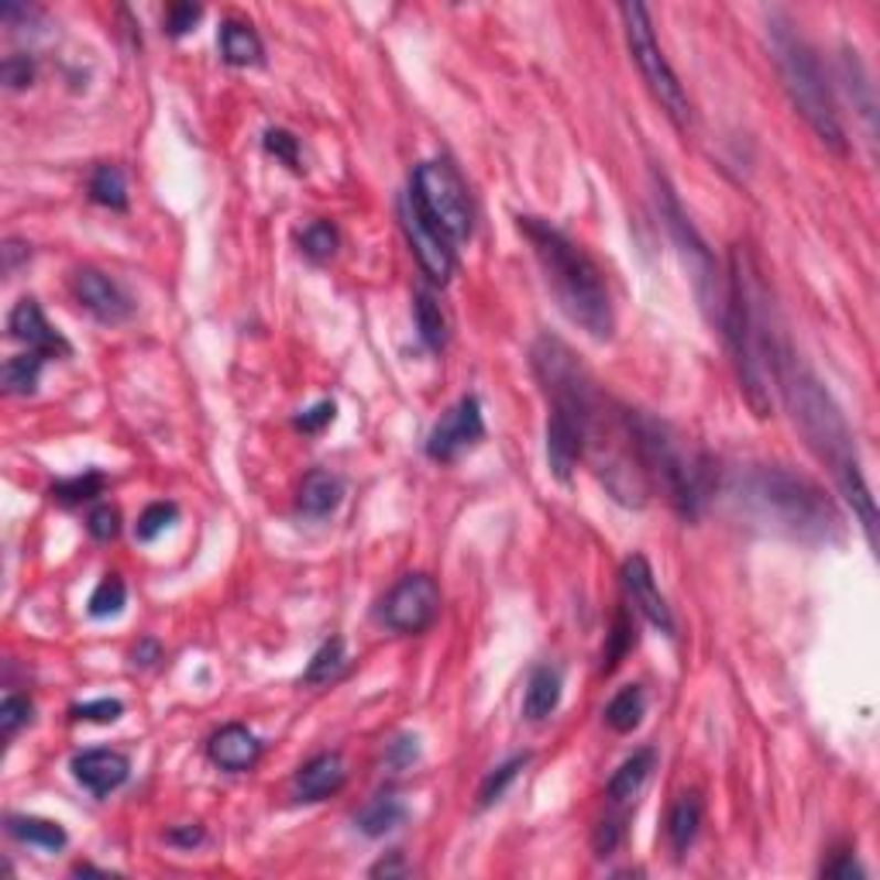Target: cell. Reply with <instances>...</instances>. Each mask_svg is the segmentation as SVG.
Instances as JSON below:
<instances>
[{"instance_id":"6da1fadb","label":"cell","mask_w":880,"mask_h":880,"mask_svg":"<svg viewBox=\"0 0 880 880\" xmlns=\"http://www.w3.org/2000/svg\"><path fill=\"white\" fill-rule=\"evenodd\" d=\"M516 224H520V234L530 241L543 276H548V286L554 289L558 307L568 314V320L579 324L589 338L609 341L616 330V314L609 286H605V276L595 265V258L548 221L516 218Z\"/></svg>"},{"instance_id":"7a4b0ae2","label":"cell","mask_w":880,"mask_h":880,"mask_svg":"<svg viewBox=\"0 0 880 880\" xmlns=\"http://www.w3.org/2000/svg\"><path fill=\"white\" fill-rule=\"evenodd\" d=\"M722 333L733 351L740 389L756 416H771V372L777 348L771 344V327L764 317V286L753 258L743 245L733 248V268L725 279V314Z\"/></svg>"},{"instance_id":"3957f363","label":"cell","mask_w":880,"mask_h":880,"mask_svg":"<svg viewBox=\"0 0 880 880\" xmlns=\"http://www.w3.org/2000/svg\"><path fill=\"white\" fill-rule=\"evenodd\" d=\"M736 499L774 530L798 540H829L839 530V516L829 496L815 481L787 468H750L736 478Z\"/></svg>"},{"instance_id":"277c9868","label":"cell","mask_w":880,"mask_h":880,"mask_svg":"<svg viewBox=\"0 0 880 880\" xmlns=\"http://www.w3.org/2000/svg\"><path fill=\"white\" fill-rule=\"evenodd\" d=\"M626 427L633 437V450L640 458V468L650 485H660L685 520H695L702 512L709 492H712V471L702 454H691L685 441L675 434L671 423H664L644 410H623Z\"/></svg>"},{"instance_id":"5b68a950","label":"cell","mask_w":880,"mask_h":880,"mask_svg":"<svg viewBox=\"0 0 880 880\" xmlns=\"http://www.w3.org/2000/svg\"><path fill=\"white\" fill-rule=\"evenodd\" d=\"M771 52H774L781 83L787 89V97H792L795 110L808 120V128L818 135V141H823L829 151L846 156L842 120H839L826 73H823V66H818V55L812 52V45L798 32H792V24L771 21Z\"/></svg>"},{"instance_id":"8992f818","label":"cell","mask_w":880,"mask_h":880,"mask_svg":"<svg viewBox=\"0 0 880 880\" xmlns=\"http://www.w3.org/2000/svg\"><path fill=\"white\" fill-rule=\"evenodd\" d=\"M774 379L784 392L787 410L795 416V427L805 434L808 447L818 458L829 462L836 475L849 465H857L854 437H849V427L839 406L829 400V392L818 385V379L808 369H802L784 348H777V358H774Z\"/></svg>"},{"instance_id":"52a82bcc","label":"cell","mask_w":880,"mask_h":880,"mask_svg":"<svg viewBox=\"0 0 880 880\" xmlns=\"http://www.w3.org/2000/svg\"><path fill=\"white\" fill-rule=\"evenodd\" d=\"M623 28H626V45L633 63L640 66V76L650 89V97L660 104V110L671 117V125L688 131L691 128V100L685 94V86L678 83V73L667 63V55L654 35V21L644 4H623L619 8Z\"/></svg>"},{"instance_id":"ba28073f","label":"cell","mask_w":880,"mask_h":880,"mask_svg":"<svg viewBox=\"0 0 880 880\" xmlns=\"http://www.w3.org/2000/svg\"><path fill=\"white\" fill-rule=\"evenodd\" d=\"M410 197L423 206V214H427L454 245H462V241L471 237V227H475L471 197H468L465 179L450 162H441V159L420 162L413 172Z\"/></svg>"},{"instance_id":"9c48e42d","label":"cell","mask_w":880,"mask_h":880,"mask_svg":"<svg viewBox=\"0 0 880 880\" xmlns=\"http://www.w3.org/2000/svg\"><path fill=\"white\" fill-rule=\"evenodd\" d=\"M660 187V218L671 231L675 245L681 252V262L688 265V276H691V286H695V296L702 303V310L712 324L722 327V314H725V283L719 279V268H715V258L709 252V245L702 241V234L695 231V224L685 218V210L675 197V190L667 183H657Z\"/></svg>"},{"instance_id":"30bf717a","label":"cell","mask_w":880,"mask_h":880,"mask_svg":"<svg viewBox=\"0 0 880 880\" xmlns=\"http://www.w3.org/2000/svg\"><path fill=\"white\" fill-rule=\"evenodd\" d=\"M441 616V589L431 574H406L396 585L389 589V595L379 605V619L385 629L416 636L427 633Z\"/></svg>"},{"instance_id":"8fae6325","label":"cell","mask_w":880,"mask_h":880,"mask_svg":"<svg viewBox=\"0 0 880 880\" xmlns=\"http://www.w3.org/2000/svg\"><path fill=\"white\" fill-rule=\"evenodd\" d=\"M400 218H403V231H406V241H410L420 268L427 272L434 283L444 286L454 276V241L427 214H423V206L410 193L403 197Z\"/></svg>"},{"instance_id":"7c38bea8","label":"cell","mask_w":880,"mask_h":880,"mask_svg":"<svg viewBox=\"0 0 880 880\" xmlns=\"http://www.w3.org/2000/svg\"><path fill=\"white\" fill-rule=\"evenodd\" d=\"M485 437V420H481V406L475 396H465L458 406H450L441 423L431 431L427 437V458L450 465L458 462L465 450H471L478 441Z\"/></svg>"},{"instance_id":"4fadbf2b","label":"cell","mask_w":880,"mask_h":880,"mask_svg":"<svg viewBox=\"0 0 880 880\" xmlns=\"http://www.w3.org/2000/svg\"><path fill=\"white\" fill-rule=\"evenodd\" d=\"M623 589H626V598L633 602V609L640 613L654 629H660L664 636L678 633L671 605H667V598L660 595V589L654 582V568L644 554H633L623 561Z\"/></svg>"},{"instance_id":"5bb4252c","label":"cell","mask_w":880,"mask_h":880,"mask_svg":"<svg viewBox=\"0 0 880 880\" xmlns=\"http://www.w3.org/2000/svg\"><path fill=\"white\" fill-rule=\"evenodd\" d=\"M70 289H73L79 307L86 314H94L100 324H120V320H128L135 310L128 293L100 268H76L73 279H70Z\"/></svg>"},{"instance_id":"9a60e30c","label":"cell","mask_w":880,"mask_h":880,"mask_svg":"<svg viewBox=\"0 0 880 880\" xmlns=\"http://www.w3.org/2000/svg\"><path fill=\"white\" fill-rule=\"evenodd\" d=\"M8 330H11L14 341H21L28 351L42 354L45 361L73 354L70 341L59 330H52V324L45 320V314H42V307L35 299H21L18 303V307L11 310V317H8Z\"/></svg>"},{"instance_id":"2e32d148","label":"cell","mask_w":880,"mask_h":880,"mask_svg":"<svg viewBox=\"0 0 880 880\" xmlns=\"http://www.w3.org/2000/svg\"><path fill=\"white\" fill-rule=\"evenodd\" d=\"M73 774L89 795L104 798L128 781L131 764H128V756L117 753V750H86V753L73 756Z\"/></svg>"},{"instance_id":"e0dca14e","label":"cell","mask_w":880,"mask_h":880,"mask_svg":"<svg viewBox=\"0 0 880 880\" xmlns=\"http://www.w3.org/2000/svg\"><path fill=\"white\" fill-rule=\"evenodd\" d=\"M344 781H348V767L341 761V753H320L296 771L293 798L296 802H324L330 795H338Z\"/></svg>"},{"instance_id":"ac0fdd59","label":"cell","mask_w":880,"mask_h":880,"mask_svg":"<svg viewBox=\"0 0 880 880\" xmlns=\"http://www.w3.org/2000/svg\"><path fill=\"white\" fill-rule=\"evenodd\" d=\"M206 753L210 761H214L221 771H231V774H241V771H252L262 756V743L255 740V733H248L245 725H224L206 743Z\"/></svg>"},{"instance_id":"d6986e66","label":"cell","mask_w":880,"mask_h":880,"mask_svg":"<svg viewBox=\"0 0 880 880\" xmlns=\"http://www.w3.org/2000/svg\"><path fill=\"white\" fill-rule=\"evenodd\" d=\"M341 499H344V481L327 468H314L299 485L296 506L307 520H327V516L341 506Z\"/></svg>"},{"instance_id":"ffe728a7","label":"cell","mask_w":880,"mask_h":880,"mask_svg":"<svg viewBox=\"0 0 880 880\" xmlns=\"http://www.w3.org/2000/svg\"><path fill=\"white\" fill-rule=\"evenodd\" d=\"M654 761H657V753L650 746L636 750L629 761H623V767L609 777V784H605V798H609L616 808L633 802L636 795H640V787L647 784V777L654 771Z\"/></svg>"},{"instance_id":"44dd1931","label":"cell","mask_w":880,"mask_h":880,"mask_svg":"<svg viewBox=\"0 0 880 880\" xmlns=\"http://www.w3.org/2000/svg\"><path fill=\"white\" fill-rule=\"evenodd\" d=\"M221 59L227 66H237V70H245V66H258L262 63V39L255 35V28L245 24V21H237V18H227L221 24Z\"/></svg>"},{"instance_id":"7402d4cb","label":"cell","mask_w":880,"mask_h":880,"mask_svg":"<svg viewBox=\"0 0 880 880\" xmlns=\"http://www.w3.org/2000/svg\"><path fill=\"white\" fill-rule=\"evenodd\" d=\"M698 829H702V798L688 792L667 812V842H671V854L678 860L695 846Z\"/></svg>"},{"instance_id":"603a6c76","label":"cell","mask_w":880,"mask_h":880,"mask_svg":"<svg viewBox=\"0 0 880 880\" xmlns=\"http://www.w3.org/2000/svg\"><path fill=\"white\" fill-rule=\"evenodd\" d=\"M561 702V671L551 664L533 667V675L527 681V695H523V715L530 722L548 719Z\"/></svg>"},{"instance_id":"cb8c5ba5","label":"cell","mask_w":880,"mask_h":880,"mask_svg":"<svg viewBox=\"0 0 880 880\" xmlns=\"http://www.w3.org/2000/svg\"><path fill=\"white\" fill-rule=\"evenodd\" d=\"M403 818H406V805L396 795H379V798H372L365 808L358 812L354 826L365 836L379 839V836H389L392 829H400Z\"/></svg>"},{"instance_id":"d4e9b609","label":"cell","mask_w":880,"mask_h":880,"mask_svg":"<svg viewBox=\"0 0 880 880\" xmlns=\"http://www.w3.org/2000/svg\"><path fill=\"white\" fill-rule=\"evenodd\" d=\"M8 833L28 846H42V849H63L70 842L63 826L52 823V818H35V815H11Z\"/></svg>"},{"instance_id":"484cf974","label":"cell","mask_w":880,"mask_h":880,"mask_svg":"<svg viewBox=\"0 0 880 880\" xmlns=\"http://www.w3.org/2000/svg\"><path fill=\"white\" fill-rule=\"evenodd\" d=\"M644 712H647V698H644V688L640 685H626L609 706H605V725H609L613 733H633L636 725L644 722Z\"/></svg>"},{"instance_id":"4316f807","label":"cell","mask_w":880,"mask_h":880,"mask_svg":"<svg viewBox=\"0 0 880 880\" xmlns=\"http://www.w3.org/2000/svg\"><path fill=\"white\" fill-rule=\"evenodd\" d=\"M89 200L107 210H128V183L117 166H97L89 176Z\"/></svg>"},{"instance_id":"83f0119b","label":"cell","mask_w":880,"mask_h":880,"mask_svg":"<svg viewBox=\"0 0 880 880\" xmlns=\"http://www.w3.org/2000/svg\"><path fill=\"white\" fill-rule=\"evenodd\" d=\"M45 369V358L35 354V351H24V354H14L8 365H4V389L11 396H32L39 389V375Z\"/></svg>"},{"instance_id":"f1b7e54d","label":"cell","mask_w":880,"mask_h":880,"mask_svg":"<svg viewBox=\"0 0 880 880\" xmlns=\"http://www.w3.org/2000/svg\"><path fill=\"white\" fill-rule=\"evenodd\" d=\"M344 664H348L344 640L341 636H330V640L310 657L307 671H303V685H327L344 671Z\"/></svg>"},{"instance_id":"f546056e","label":"cell","mask_w":880,"mask_h":880,"mask_svg":"<svg viewBox=\"0 0 880 880\" xmlns=\"http://www.w3.org/2000/svg\"><path fill=\"white\" fill-rule=\"evenodd\" d=\"M416 330L420 341L431 351H444L447 344V320L437 307V299L431 293H416Z\"/></svg>"},{"instance_id":"4dcf8cb0","label":"cell","mask_w":880,"mask_h":880,"mask_svg":"<svg viewBox=\"0 0 880 880\" xmlns=\"http://www.w3.org/2000/svg\"><path fill=\"white\" fill-rule=\"evenodd\" d=\"M633 644H636V626H633L629 613L619 609V613H616V623H613V633H609V640H605L602 667H598V671H602V675H613L616 667L626 660V654L633 650Z\"/></svg>"},{"instance_id":"1f68e13d","label":"cell","mask_w":880,"mask_h":880,"mask_svg":"<svg viewBox=\"0 0 880 880\" xmlns=\"http://www.w3.org/2000/svg\"><path fill=\"white\" fill-rule=\"evenodd\" d=\"M104 489H107V478L100 471H86V475H76V478L55 481L52 485V499L63 502V506H83L89 499H97Z\"/></svg>"},{"instance_id":"d6a6232c","label":"cell","mask_w":880,"mask_h":880,"mask_svg":"<svg viewBox=\"0 0 880 880\" xmlns=\"http://www.w3.org/2000/svg\"><path fill=\"white\" fill-rule=\"evenodd\" d=\"M296 237H299L303 255L314 258V262H327L333 252H338V231H333L330 221H310Z\"/></svg>"},{"instance_id":"836d02e7","label":"cell","mask_w":880,"mask_h":880,"mask_svg":"<svg viewBox=\"0 0 880 880\" xmlns=\"http://www.w3.org/2000/svg\"><path fill=\"white\" fill-rule=\"evenodd\" d=\"M125 602H128L125 582H120L117 574H107V579L94 589V595H89V616H94V619H110V616H117L120 609H125Z\"/></svg>"},{"instance_id":"e575fe53","label":"cell","mask_w":880,"mask_h":880,"mask_svg":"<svg viewBox=\"0 0 880 880\" xmlns=\"http://www.w3.org/2000/svg\"><path fill=\"white\" fill-rule=\"evenodd\" d=\"M530 764V753H520V756H512V761H506V764H499L489 777L481 781V787H478V805H492V802H499L502 795H506V787L520 777V771Z\"/></svg>"},{"instance_id":"d590c367","label":"cell","mask_w":880,"mask_h":880,"mask_svg":"<svg viewBox=\"0 0 880 880\" xmlns=\"http://www.w3.org/2000/svg\"><path fill=\"white\" fill-rule=\"evenodd\" d=\"M176 516H179V506H176V502H151V506L138 516L135 537H138L141 543L156 540L159 533H166V530L176 523Z\"/></svg>"},{"instance_id":"8d00e7d4","label":"cell","mask_w":880,"mask_h":880,"mask_svg":"<svg viewBox=\"0 0 880 880\" xmlns=\"http://www.w3.org/2000/svg\"><path fill=\"white\" fill-rule=\"evenodd\" d=\"M28 722H32V702L24 695H4V702H0V733H4V740H11Z\"/></svg>"},{"instance_id":"74e56055","label":"cell","mask_w":880,"mask_h":880,"mask_svg":"<svg viewBox=\"0 0 880 880\" xmlns=\"http://www.w3.org/2000/svg\"><path fill=\"white\" fill-rule=\"evenodd\" d=\"M265 151L268 156H276L279 162H286L289 169L299 172V138L283 131V128H268L265 131Z\"/></svg>"},{"instance_id":"f35d334b","label":"cell","mask_w":880,"mask_h":880,"mask_svg":"<svg viewBox=\"0 0 880 880\" xmlns=\"http://www.w3.org/2000/svg\"><path fill=\"white\" fill-rule=\"evenodd\" d=\"M120 712H125V706H120L117 698H97V702H83L70 709L76 722H117Z\"/></svg>"},{"instance_id":"ab89813d","label":"cell","mask_w":880,"mask_h":880,"mask_svg":"<svg viewBox=\"0 0 880 880\" xmlns=\"http://www.w3.org/2000/svg\"><path fill=\"white\" fill-rule=\"evenodd\" d=\"M203 18V8H197V4H172L169 11H166V32L172 35V39H183V35H190L193 32V24Z\"/></svg>"},{"instance_id":"60d3db41","label":"cell","mask_w":880,"mask_h":880,"mask_svg":"<svg viewBox=\"0 0 880 880\" xmlns=\"http://www.w3.org/2000/svg\"><path fill=\"white\" fill-rule=\"evenodd\" d=\"M0 76H4L11 89H24L35 83V63L28 55H8L4 66H0Z\"/></svg>"},{"instance_id":"b9f144b4","label":"cell","mask_w":880,"mask_h":880,"mask_svg":"<svg viewBox=\"0 0 880 880\" xmlns=\"http://www.w3.org/2000/svg\"><path fill=\"white\" fill-rule=\"evenodd\" d=\"M86 530L94 540H114L120 533V512L114 506H97L94 512H89Z\"/></svg>"},{"instance_id":"7bdbcfd3","label":"cell","mask_w":880,"mask_h":880,"mask_svg":"<svg viewBox=\"0 0 880 880\" xmlns=\"http://www.w3.org/2000/svg\"><path fill=\"white\" fill-rule=\"evenodd\" d=\"M626 818L623 815H613V818H602L598 829H595V854L598 857H609L616 854V846L623 842V833H626Z\"/></svg>"},{"instance_id":"ee69618b","label":"cell","mask_w":880,"mask_h":880,"mask_svg":"<svg viewBox=\"0 0 880 880\" xmlns=\"http://www.w3.org/2000/svg\"><path fill=\"white\" fill-rule=\"evenodd\" d=\"M333 403H317L314 410H307L303 416H296V427L303 431V434H317L320 427H327V423L333 420Z\"/></svg>"},{"instance_id":"f6af8a7d","label":"cell","mask_w":880,"mask_h":880,"mask_svg":"<svg viewBox=\"0 0 880 880\" xmlns=\"http://www.w3.org/2000/svg\"><path fill=\"white\" fill-rule=\"evenodd\" d=\"M826 877H839V880H854V877H863L860 863L854 860V854H836V860H829L823 867Z\"/></svg>"},{"instance_id":"bcb514c9","label":"cell","mask_w":880,"mask_h":880,"mask_svg":"<svg viewBox=\"0 0 880 880\" xmlns=\"http://www.w3.org/2000/svg\"><path fill=\"white\" fill-rule=\"evenodd\" d=\"M0 255H4V272H8V276H14L18 265L32 258V248H28L24 241H4V248H0Z\"/></svg>"},{"instance_id":"7dc6e473","label":"cell","mask_w":880,"mask_h":880,"mask_svg":"<svg viewBox=\"0 0 880 880\" xmlns=\"http://www.w3.org/2000/svg\"><path fill=\"white\" fill-rule=\"evenodd\" d=\"M416 753H420V750H416V736H413V740L403 736V740H396V743L389 746V761L396 764V767H406V764L416 761Z\"/></svg>"},{"instance_id":"c3c4849f","label":"cell","mask_w":880,"mask_h":880,"mask_svg":"<svg viewBox=\"0 0 880 880\" xmlns=\"http://www.w3.org/2000/svg\"><path fill=\"white\" fill-rule=\"evenodd\" d=\"M403 873H410V867L403 863L400 854H392L389 860H379V863L372 867V877H403Z\"/></svg>"},{"instance_id":"681fc988","label":"cell","mask_w":880,"mask_h":880,"mask_svg":"<svg viewBox=\"0 0 880 880\" xmlns=\"http://www.w3.org/2000/svg\"><path fill=\"white\" fill-rule=\"evenodd\" d=\"M166 839H169V842H176V846H197V842H203V829H200V826L172 829V833H169Z\"/></svg>"},{"instance_id":"f907efd6","label":"cell","mask_w":880,"mask_h":880,"mask_svg":"<svg viewBox=\"0 0 880 880\" xmlns=\"http://www.w3.org/2000/svg\"><path fill=\"white\" fill-rule=\"evenodd\" d=\"M135 664H141V667H148V664H156L159 657H162V647L156 644V640H145L141 647H135Z\"/></svg>"}]
</instances>
